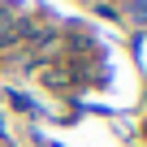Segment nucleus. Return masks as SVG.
Masks as SVG:
<instances>
[{"label":"nucleus","mask_w":147,"mask_h":147,"mask_svg":"<svg viewBox=\"0 0 147 147\" xmlns=\"http://www.w3.org/2000/svg\"><path fill=\"white\" fill-rule=\"evenodd\" d=\"M121 9H125V18H130V22H138V26H147V0H125Z\"/></svg>","instance_id":"1"}]
</instances>
